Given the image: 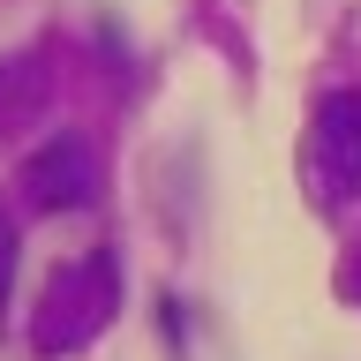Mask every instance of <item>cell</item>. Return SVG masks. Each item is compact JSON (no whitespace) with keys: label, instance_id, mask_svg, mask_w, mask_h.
Returning <instances> with one entry per match:
<instances>
[{"label":"cell","instance_id":"cell-1","mask_svg":"<svg viewBox=\"0 0 361 361\" xmlns=\"http://www.w3.org/2000/svg\"><path fill=\"white\" fill-rule=\"evenodd\" d=\"M113 309H121V256H113V248L68 256V264L45 279L38 309H30V354H45V361L83 354L90 338L113 324Z\"/></svg>","mask_w":361,"mask_h":361},{"label":"cell","instance_id":"cell-2","mask_svg":"<svg viewBox=\"0 0 361 361\" xmlns=\"http://www.w3.org/2000/svg\"><path fill=\"white\" fill-rule=\"evenodd\" d=\"M301 180H309L316 211H361V83L331 90L309 121V151H301Z\"/></svg>","mask_w":361,"mask_h":361},{"label":"cell","instance_id":"cell-3","mask_svg":"<svg viewBox=\"0 0 361 361\" xmlns=\"http://www.w3.org/2000/svg\"><path fill=\"white\" fill-rule=\"evenodd\" d=\"M98 188H106V166H98V151H90L83 135H45L38 151L23 158V196H30V211H90L98 203Z\"/></svg>","mask_w":361,"mask_h":361},{"label":"cell","instance_id":"cell-4","mask_svg":"<svg viewBox=\"0 0 361 361\" xmlns=\"http://www.w3.org/2000/svg\"><path fill=\"white\" fill-rule=\"evenodd\" d=\"M45 98V68L23 53V61H0V128H16V121H30Z\"/></svg>","mask_w":361,"mask_h":361},{"label":"cell","instance_id":"cell-5","mask_svg":"<svg viewBox=\"0 0 361 361\" xmlns=\"http://www.w3.org/2000/svg\"><path fill=\"white\" fill-rule=\"evenodd\" d=\"M8 286H16V219L0 203V309H8Z\"/></svg>","mask_w":361,"mask_h":361},{"label":"cell","instance_id":"cell-6","mask_svg":"<svg viewBox=\"0 0 361 361\" xmlns=\"http://www.w3.org/2000/svg\"><path fill=\"white\" fill-rule=\"evenodd\" d=\"M346 293L361 301V248H354V264H346Z\"/></svg>","mask_w":361,"mask_h":361}]
</instances>
